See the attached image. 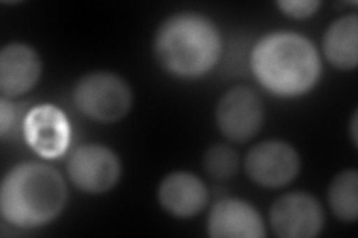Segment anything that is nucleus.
Instances as JSON below:
<instances>
[{"label":"nucleus","mask_w":358,"mask_h":238,"mask_svg":"<svg viewBox=\"0 0 358 238\" xmlns=\"http://www.w3.org/2000/svg\"><path fill=\"white\" fill-rule=\"evenodd\" d=\"M251 72L268 94L297 98L317 87L322 73L315 45L296 31L276 30L255 42L250 59Z\"/></svg>","instance_id":"f257e3e1"},{"label":"nucleus","mask_w":358,"mask_h":238,"mask_svg":"<svg viewBox=\"0 0 358 238\" xmlns=\"http://www.w3.org/2000/svg\"><path fill=\"white\" fill-rule=\"evenodd\" d=\"M222 54L218 26L199 13L167 17L154 35V55L169 75L194 81L215 69Z\"/></svg>","instance_id":"f03ea898"},{"label":"nucleus","mask_w":358,"mask_h":238,"mask_svg":"<svg viewBox=\"0 0 358 238\" xmlns=\"http://www.w3.org/2000/svg\"><path fill=\"white\" fill-rule=\"evenodd\" d=\"M67 186L51 165L26 161L14 165L0 186V213L21 230L41 228L57 219L66 207Z\"/></svg>","instance_id":"7ed1b4c3"},{"label":"nucleus","mask_w":358,"mask_h":238,"mask_svg":"<svg viewBox=\"0 0 358 238\" xmlns=\"http://www.w3.org/2000/svg\"><path fill=\"white\" fill-rule=\"evenodd\" d=\"M73 103L85 118L100 124H114L130 112L133 93L120 75L92 72L76 82Z\"/></svg>","instance_id":"20e7f679"},{"label":"nucleus","mask_w":358,"mask_h":238,"mask_svg":"<svg viewBox=\"0 0 358 238\" xmlns=\"http://www.w3.org/2000/svg\"><path fill=\"white\" fill-rule=\"evenodd\" d=\"M67 176L76 189L90 195L105 194L121 179V161L110 147L100 143L78 146L67 160Z\"/></svg>","instance_id":"39448f33"},{"label":"nucleus","mask_w":358,"mask_h":238,"mask_svg":"<svg viewBox=\"0 0 358 238\" xmlns=\"http://www.w3.org/2000/svg\"><path fill=\"white\" fill-rule=\"evenodd\" d=\"M243 167L255 185L278 189L289 185L300 173V155L284 140H264L254 144L245 156Z\"/></svg>","instance_id":"423d86ee"},{"label":"nucleus","mask_w":358,"mask_h":238,"mask_svg":"<svg viewBox=\"0 0 358 238\" xmlns=\"http://www.w3.org/2000/svg\"><path fill=\"white\" fill-rule=\"evenodd\" d=\"M215 122L229 142L246 143L263 127L264 105L254 89L234 87L218 100Z\"/></svg>","instance_id":"0eeeda50"},{"label":"nucleus","mask_w":358,"mask_h":238,"mask_svg":"<svg viewBox=\"0 0 358 238\" xmlns=\"http://www.w3.org/2000/svg\"><path fill=\"white\" fill-rule=\"evenodd\" d=\"M268 222L281 238H313L324 228V210L313 195L293 191L273 201Z\"/></svg>","instance_id":"6e6552de"},{"label":"nucleus","mask_w":358,"mask_h":238,"mask_svg":"<svg viewBox=\"0 0 358 238\" xmlns=\"http://www.w3.org/2000/svg\"><path fill=\"white\" fill-rule=\"evenodd\" d=\"M22 135L30 149L45 160H55L71 144V122L55 105L43 103L31 107L22 122Z\"/></svg>","instance_id":"1a4fd4ad"},{"label":"nucleus","mask_w":358,"mask_h":238,"mask_svg":"<svg viewBox=\"0 0 358 238\" xmlns=\"http://www.w3.org/2000/svg\"><path fill=\"white\" fill-rule=\"evenodd\" d=\"M212 238H262L266 226L260 211L242 198H224L212 206L208 222Z\"/></svg>","instance_id":"9d476101"},{"label":"nucleus","mask_w":358,"mask_h":238,"mask_svg":"<svg viewBox=\"0 0 358 238\" xmlns=\"http://www.w3.org/2000/svg\"><path fill=\"white\" fill-rule=\"evenodd\" d=\"M42 73L38 51L22 42L8 43L0 51V93L18 98L36 87Z\"/></svg>","instance_id":"9b49d317"},{"label":"nucleus","mask_w":358,"mask_h":238,"mask_svg":"<svg viewBox=\"0 0 358 238\" xmlns=\"http://www.w3.org/2000/svg\"><path fill=\"white\" fill-rule=\"evenodd\" d=\"M157 198L167 214L189 219L206 207L209 192L199 176L189 172H173L160 182Z\"/></svg>","instance_id":"f8f14e48"},{"label":"nucleus","mask_w":358,"mask_h":238,"mask_svg":"<svg viewBox=\"0 0 358 238\" xmlns=\"http://www.w3.org/2000/svg\"><path fill=\"white\" fill-rule=\"evenodd\" d=\"M326 60L339 70H354L358 64V17L343 15L333 21L322 38Z\"/></svg>","instance_id":"ddd939ff"},{"label":"nucleus","mask_w":358,"mask_h":238,"mask_svg":"<svg viewBox=\"0 0 358 238\" xmlns=\"http://www.w3.org/2000/svg\"><path fill=\"white\" fill-rule=\"evenodd\" d=\"M327 200L330 210L342 222H355L358 218V173L345 170L336 176L329 186Z\"/></svg>","instance_id":"4468645a"},{"label":"nucleus","mask_w":358,"mask_h":238,"mask_svg":"<svg viewBox=\"0 0 358 238\" xmlns=\"http://www.w3.org/2000/svg\"><path fill=\"white\" fill-rule=\"evenodd\" d=\"M239 165V155L229 144H212L203 155V167L206 173L217 180H229L236 176Z\"/></svg>","instance_id":"2eb2a0df"},{"label":"nucleus","mask_w":358,"mask_h":238,"mask_svg":"<svg viewBox=\"0 0 358 238\" xmlns=\"http://www.w3.org/2000/svg\"><path fill=\"white\" fill-rule=\"evenodd\" d=\"M276 6L289 18L306 20L318 13L321 2H318V0H279V2H276Z\"/></svg>","instance_id":"dca6fc26"},{"label":"nucleus","mask_w":358,"mask_h":238,"mask_svg":"<svg viewBox=\"0 0 358 238\" xmlns=\"http://www.w3.org/2000/svg\"><path fill=\"white\" fill-rule=\"evenodd\" d=\"M15 119V107L6 97L2 96V98H0V137L6 139V135L14 128Z\"/></svg>","instance_id":"f3484780"},{"label":"nucleus","mask_w":358,"mask_h":238,"mask_svg":"<svg viewBox=\"0 0 358 238\" xmlns=\"http://www.w3.org/2000/svg\"><path fill=\"white\" fill-rule=\"evenodd\" d=\"M357 112H354V115L351 118V126H350V133H351V140L354 146H357Z\"/></svg>","instance_id":"a211bd4d"}]
</instances>
